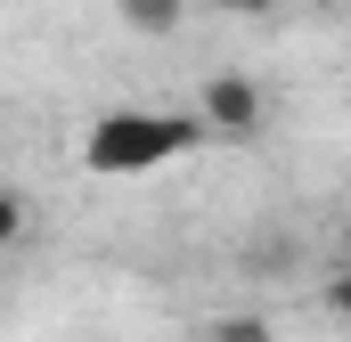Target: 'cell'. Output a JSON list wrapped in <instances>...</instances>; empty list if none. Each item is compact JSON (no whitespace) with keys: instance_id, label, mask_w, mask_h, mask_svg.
Wrapping results in <instances>:
<instances>
[{"instance_id":"6da1fadb","label":"cell","mask_w":351,"mask_h":342,"mask_svg":"<svg viewBox=\"0 0 351 342\" xmlns=\"http://www.w3.org/2000/svg\"><path fill=\"white\" fill-rule=\"evenodd\" d=\"M196 114H164V106H106L82 131V163L106 179H139V171H164L196 147Z\"/></svg>"},{"instance_id":"7a4b0ae2","label":"cell","mask_w":351,"mask_h":342,"mask_svg":"<svg viewBox=\"0 0 351 342\" xmlns=\"http://www.w3.org/2000/svg\"><path fill=\"white\" fill-rule=\"evenodd\" d=\"M269 98L254 74H213V82L196 90V131H221V139H245V131H262Z\"/></svg>"},{"instance_id":"3957f363","label":"cell","mask_w":351,"mask_h":342,"mask_svg":"<svg viewBox=\"0 0 351 342\" xmlns=\"http://www.w3.org/2000/svg\"><path fill=\"white\" fill-rule=\"evenodd\" d=\"M114 8H123V25H131L139 41H172L180 16H188V0H114Z\"/></svg>"},{"instance_id":"277c9868","label":"cell","mask_w":351,"mask_h":342,"mask_svg":"<svg viewBox=\"0 0 351 342\" xmlns=\"http://www.w3.org/2000/svg\"><path fill=\"white\" fill-rule=\"evenodd\" d=\"M204 342H278V326H269L262 310H221V318L204 326Z\"/></svg>"},{"instance_id":"5b68a950","label":"cell","mask_w":351,"mask_h":342,"mask_svg":"<svg viewBox=\"0 0 351 342\" xmlns=\"http://www.w3.org/2000/svg\"><path fill=\"white\" fill-rule=\"evenodd\" d=\"M25 237H33V212H25V196H8V187H0V253H16Z\"/></svg>"},{"instance_id":"8992f818","label":"cell","mask_w":351,"mask_h":342,"mask_svg":"<svg viewBox=\"0 0 351 342\" xmlns=\"http://www.w3.org/2000/svg\"><path fill=\"white\" fill-rule=\"evenodd\" d=\"M319 310H335V318H343V310H351V277H327V285H319Z\"/></svg>"},{"instance_id":"52a82bcc","label":"cell","mask_w":351,"mask_h":342,"mask_svg":"<svg viewBox=\"0 0 351 342\" xmlns=\"http://www.w3.org/2000/svg\"><path fill=\"white\" fill-rule=\"evenodd\" d=\"M204 8H221V16H269L278 0H204Z\"/></svg>"},{"instance_id":"ba28073f","label":"cell","mask_w":351,"mask_h":342,"mask_svg":"<svg viewBox=\"0 0 351 342\" xmlns=\"http://www.w3.org/2000/svg\"><path fill=\"white\" fill-rule=\"evenodd\" d=\"M311 8H319V16H335V8H343V0H311Z\"/></svg>"}]
</instances>
